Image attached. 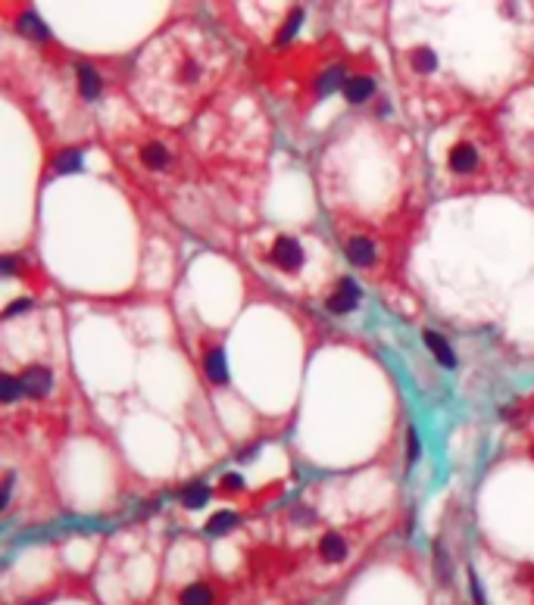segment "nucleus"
<instances>
[{"instance_id": "nucleus-20", "label": "nucleus", "mask_w": 534, "mask_h": 605, "mask_svg": "<svg viewBox=\"0 0 534 605\" xmlns=\"http://www.w3.org/2000/svg\"><path fill=\"white\" fill-rule=\"evenodd\" d=\"M23 390V381L13 378V374H4V381H0V396H4V402H13Z\"/></svg>"}, {"instance_id": "nucleus-13", "label": "nucleus", "mask_w": 534, "mask_h": 605, "mask_svg": "<svg viewBox=\"0 0 534 605\" xmlns=\"http://www.w3.org/2000/svg\"><path fill=\"white\" fill-rule=\"evenodd\" d=\"M206 499H209V487L204 484V480H194V484H187L185 490H182V506L185 509H200V506H206Z\"/></svg>"}, {"instance_id": "nucleus-14", "label": "nucleus", "mask_w": 534, "mask_h": 605, "mask_svg": "<svg viewBox=\"0 0 534 605\" xmlns=\"http://www.w3.org/2000/svg\"><path fill=\"white\" fill-rule=\"evenodd\" d=\"M178 605H213V590L206 583H191V587L182 590Z\"/></svg>"}, {"instance_id": "nucleus-19", "label": "nucleus", "mask_w": 534, "mask_h": 605, "mask_svg": "<svg viewBox=\"0 0 534 605\" xmlns=\"http://www.w3.org/2000/svg\"><path fill=\"white\" fill-rule=\"evenodd\" d=\"M303 25V10H294L291 16H287V23H285V28H281V34H278V44H287V41L297 34V28Z\"/></svg>"}, {"instance_id": "nucleus-1", "label": "nucleus", "mask_w": 534, "mask_h": 605, "mask_svg": "<svg viewBox=\"0 0 534 605\" xmlns=\"http://www.w3.org/2000/svg\"><path fill=\"white\" fill-rule=\"evenodd\" d=\"M303 259H306L303 256V247L294 241V237H278L275 247H272V262L285 272H297L303 265Z\"/></svg>"}, {"instance_id": "nucleus-8", "label": "nucleus", "mask_w": 534, "mask_h": 605, "mask_svg": "<svg viewBox=\"0 0 534 605\" xmlns=\"http://www.w3.org/2000/svg\"><path fill=\"white\" fill-rule=\"evenodd\" d=\"M16 28L25 34V38L50 41V28H47L44 23H41V19H38V13H32V10H28V13H23V16L16 19Z\"/></svg>"}, {"instance_id": "nucleus-24", "label": "nucleus", "mask_w": 534, "mask_h": 605, "mask_svg": "<svg viewBox=\"0 0 534 605\" xmlns=\"http://www.w3.org/2000/svg\"><path fill=\"white\" fill-rule=\"evenodd\" d=\"M437 578H441V583L450 580V574H447V559H444V549L437 546Z\"/></svg>"}, {"instance_id": "nucleus-6", "label": "nucleus", "mask_w": 534, "mask_h": 605, "mask_svg": "<svg viewBox=\"0 0 534 605\" xmlns=\"http://www.w3.org/2000/svg\"><path fill=\"white\" fill-rule=\"evenodd\" d=\"M425 347L435 352V359L444 365V369H457V352H453V347L444 340L441 334H435V331H425Z\"/></svg>"}, {"instance_id": "nucleus-2", "label": "nucleus", "mask_w": 534, "mask_h": 605, "mask_svg": "<svg viewBox=\"0 0 534 605\" xmlns=\"http://www.w3.org/2000/svg\"><path fill=\"white\" fill-rule=\"evenodd\" d=\"M19 381H23V393H28V396H47L50 387H54V371L44 369V365H28Z\"/></svg>"}, {"instance_id": "nucleus-22", "label": "nucleus", "mask_w": 534, "mask_h": 605, "mask_svg": "<svg viewBox=\"0 0 534 605\" xmlns=\"http://www.w3.org/2000/svg\"><path fill=\"white\" fill-rule=\"evenodd\" d=\"M28 309H32V300H16V302H10V309H6V319H10V315H19V312H28Z\"/></svg>"}, {"instance_id": "nucleus-12", "label": "nucleus", "mask_w": 534, "mask_h": 605, "mask_svg": "<svg viewBox=\"0 0 534 605\" xmlns=\"http://www.w3.org/2000/svg\"><path fill=\"white\" fill-rule=\"evenodd\" d=\"M319 556L325 561H344V556H347V543H344V537L337 534H325L319 543Z\"/></svg>"}, {"instance_id": "nucleus-27", "label": "nucleus", "mask_w": 534, "mask_h": 605, "mask_svg": "<svg viewBox=\"0 0 534 605\" xmlns=\"http://www.w3.org/2000/svg\"><path fill=\"white\" fill-rule=\"evenodd\" d=\"M0 269H4V275H13V259H4V265H0Z\"/></svg>"}, {"instance_id": "nucleus-10", "label": "nucleus", "mask_w": 534, "mask_h": 605, "mask_svg": "<svg viewBox=\"0 0 534 605\" xmlns=\"http://www.w3.org/2000/svg\"><path fill=\"white\" fill-rule=\"evenodd\" d=\"M235 528H237V515L232 512V509H222V512H216L206 521V534L209 537H225L228 530H235Z\"/></svg>"}, {"instance_id": "nucleus-9", "label": "nucleus", "mask_w": 534, "mask_h": 605, "mask_svg": "<svg viewBox=\"0 0 534 605\" xmlns=\"http://www.w3.org/2000/svg\"><path fill=\"white\" fill-rule=\"evenodd\" d=\"M206 374L213 384H228V362H225V352L222 350H209L206 352Z\"/></svg>"}, {"instance_id": "nucleus-18", "label": "nucleus", "mask_w": 534, "mask_h": 605, "mask_svg": "<svg viewBox=\"0 0 534 605\" xmlns=\"http://www.w3.org/2000/svg\"><path fill=\"white\" fill-rule=\"evenodd\" d=\"M413 66H416V72H431V69L437 66L435 50H431V47H416L413 50Z\"/></svg>"}, {"instance_id": "nucleus-21", "label": "nucleus", "mask_w": 534, "mask_h": 605, "mask_svg": "<svg viewBox=\"0 0 534 605\" xmlns=\"http://www.w3.org/2000/svg\"><path fill=\"white\" fill-rule=\"evenodd\" d=\"M468 590H472V599H475V605H488V602H485V593H481L478 574H475V571H468Z\"/></svg>"}, {"instance_id": "nucleus-15", "label": "nucleus", "mask_w": 534, "mask_h": 605, "mask_svg": "<svg viewBox=\"0 0 534 605\" xmlns=\"http://www.w3.org/2000/svg\"><path fill=\"white\" fill-rule=\"evenodd\" d=\"M78 88H82V94L88 100L100 97V75L88 66V63H82V66H78Z\"/></svg>"}, {"instance_id": "nucleus-11", "label": "nucleus", "mask_w": 534, "mask_h": 605, "mask_svg": "<svg viewBox=\"0 0 534 605\" xmlns=\"http://www.w3.org/2000/svg\"><path fill=\"white\" fill-rule=\"evenodd\" d=\"M141 163L147 165V169H166V165H169V150H166L163 144H156V141L144 144L141 147Z\"/></svg>"}, {"instance_id": "nucleus-3", "label": "nucleus", "mask_w": 534, "mask_h": 605, "mask_svg": "<svg viewBox=\"0 0 534 605\" xmlns=\"http://www.w3.org/2000/svg\"><path fill=\"white\" fill-rule=\"evenodd\" d=\"M356 302H359V287H356V281L341 278L337 291L328 297V309H331L335 315H344V312H350V309H356Z\"/></svg>"}, {"instance_id": "nucleus-7", "label": "nucleus", "mask_w": 534, "mask_h": 605, "mask_svg": "<svg viewBox=\"0 0 534 605\" xmlns=\"http://www.w3.org/2000/svg\"><path fill=\"white\" fill-rule=\"evenodd\" d=\"M372 94H375V82L366 75H353L344 82V97H347L350 103H366Z\"/></svg>"}, {"instance_id": "nucleus-17", "label": "nucleus", "mask_w": 534, "mask_h": 605, "mask_svg": "<svg viewBox=\"0 0 534 605\" xmlns=\"http://www.w3.org/2000/svg\"><path fill=\"white\" fill-rule=\"evenodd\" d=\"M82 169V150H66V153L56 156V172L60 175H69V172Z\"/></svg>"}, {"instance_id": "nucleus-4", "label": "nucleus", "mask_w": 534, "mask_h": 605, "mask_svg": "<svg viewBox=\"0 0 534 605\" xmlns=\"http://www.w3.org/2000/svg\"><path fill=\"white\" fill-rule=\"evenodd\" d=\"M344 253L353 265H359V269H366V265H372L375 259V243L366 241V237H350L347 243H344Z\"/></svg>"}, {"instance_id": "nucleus-23", "label": "nucleus", "mask_w": 534, "mask_h": 605, "mask_svg": "<svg viewBox=\"0 0 534 605\" xmlns=\"http://www.w3.org/2000/svg\"><path fill=\"white\" fill-rule=\"evenodd\" d=\"M241 487H244L241 474H225V478H222V490H241Z\"/></svg>"}, {"instance_id": "nucleus-26", "label": "nucleus", "mask_w": 534, "mask_h": 605, "mask_svg": "<svg viewBox=\"0 0 534 605\" xmlns=\"http://www.w3.org/2000/svg\"><path fill=\"white\" fill-rule=\"evenodd\" d=\"M10 493H13V474H6V480H4V506L10 502Z\"/></svg>"}, {"instance_id": "nucleus-16", "label": "nucleus", "mask_w": 534, "mask_h": 605, "mask_svg": "<svg viewBox=\"0 0 534 605\" xmlns=\"http://www.w3.org/2000/svg\"><path fill=\"white\" fill-rule=\"evenodd\" d=\"M344 82H347V78H344V69H341V66H331L325 75L319 78V94H325V97H328L331 91L344 88Z\"/></svg>"}, {"instance_id": "nucleus-5", "label": "nucleus", "mask_w": 534, "mask_h": 605, "mask_svg": "<svg viewBox=\"0 0 534 605\" xmlns=\"http://www.w3.org/2000/svg\"><path fill=\"white\" fill-rule=\"evenodd\" d=\"M475 165H478V153H475L472 144H457L450 150V169L457 175H468V172H475Z\"/></svg>"}, {"instance_id": "nucleus-25", "label": "nucleus", "mask_w": 534, "mask_h": 605, "mask_svg": "<svg viewBox=\"0 0 534 605\" xmlns=\"http://www.w3.org/2000/svg\"><path fill=\"white\" fill-rule=\"evenodd\" d=\"M418 456V437H416V431H409V459H416Z\"/></svg>"}]
</instances>
